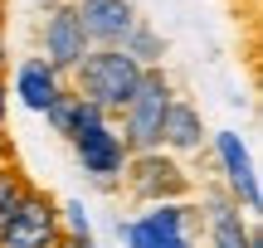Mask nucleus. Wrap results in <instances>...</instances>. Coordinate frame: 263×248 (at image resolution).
I'll return each mask as SVG.
<instances>
[{"label":"nucleus","instance_id":"nucleus-11","mask_svg":"<svg viewBox=\"0 0 263 248\" xmlns=\"http://www.w3.org/2000/svg\"><path fill=\"white\" fill-rule=\"evenodd\" d=\"M15 93H20V102H25L29 112H49L54 97L64 93V78H59L44 58H25L20 73H15Z\"/></svg>","mask_w":263,"mask_h":248},{"label":"nucleus","instance_id":"nucleus-1","mask_svg":"<svg viewBox=\"0 0 263 248\" xmlns=\"http://www.w3.org/2000/svg\"><path fill=\"white\" fill-rule=\"evenodd\" d=\"M141 83V68L127 49H88L83 64L73 68V93L83 102H93L98 112H122Z\"/></svg>","mask_w":263,"mask_h":248},{"label":"nucleus","instance_id":"nucleus-15","mask_svg":"<svg viewBox=\"0 0 263 248\" xmlns=\"http://www.w3.org/2000/svg\"><path fill=\"white\" fill-rule=\"evenodd\" d=\"M122 49H127L132 58H137V68H161V54H166L161 34H156L151 25H141V19H137V29L127 34V44H122Z\"/></svg>","mask_w":263,"mask_h":248},{"label":"nucleus","instance_id":"nucleus-19","mask_svg":"<svg viewBox=\"0 0 263 248\" xmlns=\"http://www.w3.org/2000/svg\"><path fill=\"white\" fill-rule=\"evenodd\" d=\"M234 5H239V0H234ZM244 15H254V0H244Z\"/></svg>","mask_w":263,"mask_h":248},{"label":"nucleus","instance_id":"nucleus-13","mask_svg":"<svg viewBox=\"0 0 263 248\" xmlns=\"http://www.w3.org/2000/svg\"><path fill=\"white\" fill-rule=\"evenodd\" d=\"M161 146H171V151H200V146H205V122H200V107L195 102L171 97L166 127H161Z\"/></svg>","mask_w":263,"mask_h":248},{"label":"nucleus","instance_id":"nucleus-14","mask_svg":"<svg viewBox=\"0 0 263 248\" xmlns=\"http://www.w3.org/2000/svg\"><path fill=\"white\" fill-rule=\"evenodd\" d=\"M29 175H25V166H20V156H15V146H10V136H0V224L15 214V204L25 200V190H29Z\"/></svg>","mask_w":263,"mask_h":248},{"label":"nucleus","instance_id":"nucleus-10","mask_svg":"<svg viewBox=\"0 0 263 248\" xmlns=\"http://www.w3.org/2000/svg\"><path fill=\"white\" fill-rule=\"evenodd\" d=\"M73 151H78V161H83V171L98 175V185H107L112 175H122V166H127V146H122V136H117L107 122L93 127V132H83L73 141Z\"/></svg>","mask_w":263,"mask_h":248},{"label":"nucleus","instance_id":"nucleus-12","mask_svg":"<svg viewBox=\"0 0 263 248\" xmlns=\"http://www.w3.org/2000/svg\"><path fill=\"white\" fill-rule=\"evenodd\" d=\"M44 117H49V127H54L59 136H68V141H78L83 132H93V127H103V122H107V117L98 112L93 102H83L73 88H64V93L54 97V107H49Z\"/></svg>","mask_w":263,"mask_h":248},{"label":"nucleus","instance_id":"nucleus-2","mask_svg":"<svg viewBox=\"0 0 263 248\" xmlns=\"http://www.w3.org/2000/svg\"><path fill=\"white\" fill-rule=\"evenodd\" d=\"M171 97H176V88H171L166 68H141V83L137 93H132V102L122 107V146L127 156H146V151H161V127H166V107Z\"/></svg>","mask_w":263,"mask_h":248},{"label":"nucleus","instance_id":"nucleus-6","mask_svg":"<svg viewBox=\"0 0 263 248\" xmlns=\"http://www.w3.org/2000/svg\"><path fill=\"white\" fill-rule=\"evenodd\" d=\"M39 39H44V64L54 68L59 78L73 73V68L83 64V54L93 49V44H88V34H83V19H78L73 0H64L59 10H49V15H44Z\"/></svg>","mask_w":263,"mask_h":248},{"label":"nucleus","instance_id":"nucleus-16","mask_svg":"<svg viewBox=\"0 0 263 248\" xmlns=\"http://www.w3.org/2000/svg\"><path fill=\"white\" fill-rule=\"evenodd\" d=\"M5 10H10V0H0V73H5Z\"/></svg>","mask_w":263,"mask_h":248},{"label":"nucleus","instance_id":"nucleus-18","mask_svg":"<svg viewBox=\"0 0 263 248\" xmlns=\"http://www.w3.org/2000/svg\"><path fill=\"white\" fill-rule=\"evenodd\" d=\"M39 5H44V15H49V10H59V5H64V0H39Z\"/></svg>","mask_w":263,"mask_h":248},{"label":"nucleus","instance_id":"nucleus-3","mask_svg":"<svg viewBox=\"0 0 263 248\" xmlns=\"http://www.w3.org/2000/svg\"><path fill=\"white\" fill-rule=\"evenodd\" d=\"M122 190L132 204H180L195 190V180L180 171V161H171L161 151H146V156H127Z\"/></svg>","mask_w":263,"mask_h":248},{"label":"nucleus","instance_id":"nucleus-8","mask_svg":"<svg viewBox=\"0 0 263 248\" xmlns=\"http://www.w3.org/2000/svg\"><path fill=\"white\" fill-rule=\"evenodd\" d=\"M205 239L210 248H263L258 229H249L244 219H239V204L224 195V185H210L205 190Z\"/></svg>","mask_w":263,"mask_h":248},{"label":"nucleus","instance_id":"nucleus-9","mask_svg":"<svg viewBox=\"0 0 263 248\" xmlns=\"http://www.w3.org/2000/svg\"><path fill=\"white\" fill-rule=\"evenodd\" d=\"M215 156H219V171H224V195L244 210H258L263 195H258V175H254V161H249L244 141L234 132H219L215 136Z\"/></svg>","mask_w":263,"mask_h":248},{"label":"nucleus","instance_id":"nucleus-4","mask_svg":"<svg viewBox=\"0 0 263 248\" xmlns=\"http://www.w3.org/2000/svg\"><path fill=\"white\" fill-rule=\"evenodd\" d=\"M59 243H64L59 200L39 185H29L25 200L15 204V214L0 224V248H59Z\"/></svg>","mask_w":263,"mask_h":248},{"label":"nucleus","instance_id":"nucleus-17","mask_svg":"<svg viewBox=\"0 0 263 248\" xmlns=\"http://www.w3.org/2000/svg\"><path fill=\"white\" fill-rule=\"evenodd\" d=\"M0 136H5V78H0Z\"/></svg>","mask_w":263,"mask_h":248},{"label":"nucleus","instance_id":"nucleus-5","mask_svg":"<svg viewBox=\"0 0 263 248\" xmlns=\"http://www.w3.org/2000/svg\"><path fill=\"white\" fill-rule=\"evenodd\" d=\"M117 234L132 248H195L200 234V210L195 204H156L151 214L132 224H117Z\"/></svg>","mask_w":263,"mask_h":248},{"label":"nucleus","instance_id":"nucleus-7","mask_svg":"<svg viewBox=\"0 0 263 248\" xmlns=\"http://www.w3.org/2000/svg\"><path fill=\"white\" fill-rule=\"evenodd\" d=\"M73 10L83 19V34L93 49H122L127 34L137 29L132 0H73Z\"/></svg>","mask_w":263,"mask_h":248}]
</instances>
